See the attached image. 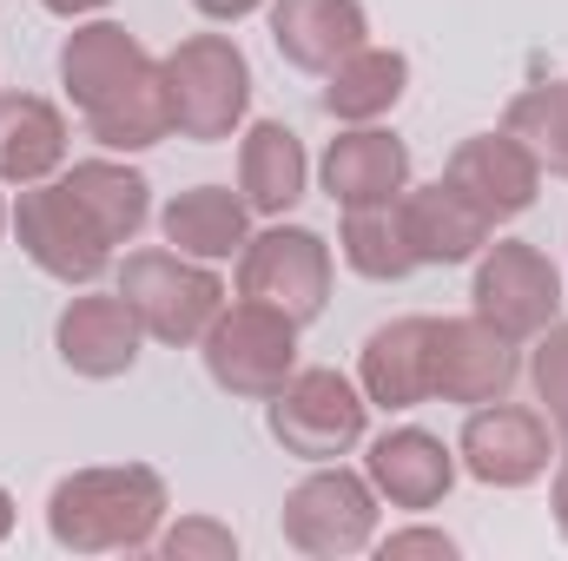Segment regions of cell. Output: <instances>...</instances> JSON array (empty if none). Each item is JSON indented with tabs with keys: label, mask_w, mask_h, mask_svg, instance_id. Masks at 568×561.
I'll use <instances>...</instances> for the list:
<instances>
[{
	"label": "cell",
	"mask_w": 568,
	"mask_h": 561,
	"mask_svg": "<svg viewBox=\"0 0 568 561\" xmlns=\"http://www.w3.org/2000/svg\"><path fill=\"white\" fill-rule=\"evenodd\" d=\"M165 245H179L185 258H232L245 245V198H232L225 185H192L165 205Z\"/></svg>",
	"instance_id": "obj_22"
},
{
	"label": "cell",
	"mask_w": 568,
	"mask_h": 561,
	"mask_svg": "<svg viewBox=\"0 0 568 561\" xmlns=\"http://www.w3.org/2000/svg\"><path fill=\"white\" fill-rule=\"evenodd\" d=\"M7 529H13V496L0 489V542H7Z\"/></svg>",
	"instance_id": "obj_33"
},
{
	"label": "cell",
	"mask_w": 568,
	"mask_h": 561,
	"mask_svg": "<svg viewBox=\"0 0 568 561\" xmlns=\"http://www.w3.org/2000/svg\"><path fill=\"white\" fill-rule=\"evenodd\" d=\"M159 73H165L172 133H185L199 145L232 140V126L245 120V100H252V67L225 33H199V40L172 47Z\"/></svg>",
	"instance_id": "obj_3"
},
{
	"label": "cell",
	"mask_w": 568,
	"mask_h": 561,
	"mask_svg": "<svg viewBox=\"0 0 568 561\" xmlns=\"http://www.w3.org/2000/svg\"><path fill=\"white\" fill-rule=\"evenodd\" d=\"M429 330L436 317H397L364 344V397L377 410H417L429 397Z\"/></svg>",
	"instance_id": "obj_17"
},
{
	"label": "cell",
	"mask_w": 568,
	"mask_h": 561,
	"mask_svg": "<svg viewBox=\"0 0 568 561\" xmlns=\"http://www.w3.org/2000/svg\"><path fill=\"white\" fill-rule=\"evenodd\" d=\"M404 80H410L404 53L357 47L351 60H337V67H331L324 106H331V120H377V113H390V106L404 100Z\"/></svg>",
	"instance_id": "obj_23"
},
{
	"label": "cell",
	"mask_w": 568,
	"mask_h": 561,
	"mask_svg": "<svg viewBox=\"0 0 568 561\" xmlns=\"http://www.w3.org/2000/svg\"><path fill=\"white\" fill-rule=\"evenodd\" d=\"M516 384V337L483 317H449L429 330V397L449 404H496Z\"/></svg>",
	"instance_id": "obj_11"
},
{
	"label": "cell",
	"mask_w": 568,
	"mask_h": 561,
	"mask_svg": "<svg viewBox=\"0 0 568 561\" xmlns=\"http://www.w3.org/2000/svg\"><path fill=\"white\" fill-rule=\"evenodd\" d=\"M404 178H410V152L390 140V133H344L324 152V192L337 205H384V198H404Z\"/></svg>",
	"instance_id": "obj_19"
},
{
	"label": "cell",
	"mask_w": 568,
	"mask_h": 561,
	"mask_svg": "<svg viewBox=\"0 0 568 561\" xmlns=\"http://www.w3.org/2000/svg\"><path fill=\"white\" fill-rule=\"evenodd\" d=\"M344 265L364 272V278H404L417 265L410 232H404V198L344 205Z\"/></svg>",
	"instance_id": "obj_24"
},
{
	"label": "cell",
	"mask_w": 568,
	"mask_h": 561,
	"mask_svg": "<svg viewBox=\"0 0 568 561\" xmlns=\"http://www.w3.org/2000/svg\"><path fill=\"white\" fill-rule=\"evenodd\" d=\"M377 555H384V561H397V555H436V561H449V555H456V542H449V536H436V529H404V536H390Z\"/></svg>",
	"instance_id": "obj_29"
},
{
	"label": "cell",
	"mask_w": 568,
	"mask_h": 561,
	"mask_svg": "<svg viewBox=\"0 0 568 561\" xmlns=\"http://www.w3.org/2000/svg\"><path fill=\"white\" fill-rule=\"evenodd\" d=\"M503 133H516V140L536 152V165H549V172L568 178V80L562 86L523 93V100L509 106V126H503Z\"/></svg>",
	"instance_id": "obj_26"
},
{
	"label": "cell",
	"mask_w": 568,
	"mask_h": 561,
	"mask_svg": "<svg viewBox=\"0 0 568 561\" xmlns=\"http://www.w3.org/2000/svg\"><path fill=\"white\" fill-rule=\"evenodd\" d=\"M239 290L252 304H272L291 324H311L324 310V290H331V252L317 232H297V225H272L265 238L245 245V272Z\"/></svg>",
	"instance_id": "obj_9"
},
{
	"label": "cell",
	"mask_w": 568,
	"mask_h": 561,
	"mask_svg": "<svg viewBox=\"0 0 568 561\" xmlns=\"http://www.w3.org/2000/svg\"><path fill=\"white\" fill-rule=\"evenodd\" d=\"M536 390L549 404V422H562L568 436V324H549L536 344Z\"/></svg>",
	"instance_id": "obj_27"
},
{
	"label": "cell",
	"mask_w": 568,
	"mask_h": 561,
	"mask_svg": "<svg viewBox=\"0 0 568 561\" xmlns=\"http://www.w3.org/2000/svg\"><path fill=\"white\" fill-rule=\"evenodd\" d=\"M443 185H456V192H463L489 225H496V218H516V212H529V205H536L542 165H536V152L516 140V133H483V140L456 145V159H449Z\"/></svg>",
	"instance_id": "obj_13"
},
{
	"label": "cell",
	"mask_w": 568,
	"mask_h": 561,
	"mask_svg": "<svg viewBox=\"0 0 568 561\" xmlns=\"http://www.w3.org/2000/svg\"><path fill=\"white\" fill-rule=\"evenodd\" d=\"M239 185H245V205L252 212H265V218L291 212L304 198V145H297V133L278 126V120L252 126L245 133V152H239Z\"/></svg>",
	"instance_id": "obj_21"
},
{
	"label": "cell",
	"mask_w": 568,
	"mask_h": 561,
	"mask_svg": "<svg viewBox=\"0 0 568 561\" xmlns=\"http://www.w3.org/2000/svg\"><path fill=\"white\" fill-rule=\"evenodd\" d=\"M364 7L357 0H272V40L291 67L304 73H331L337 60H351L364 47Z\"/></svg>",
	"instance_id": "obj_15"
},
{
	"label": "cell",
	"mask_w": 568,
	"mask_h": 561,
	"mask_svg": "<svg viewBox=\"0 0 568 561\" xmlns=\"http://www.w3.org/2000/svg\"><path fill=\"white\" fill-rule=\"evenodd\" d=\"M120 297L133 304V317L159 344H192L225 310V284L212 272H199V265H185V252H140V258H126Z\"/></svg>",
	"instance_id": "obj_5"
},
{
	"label": "cell",
	"mask_w": 568,
	"mask_h": 561,
	"mask_svg": "<svg viewBox=\"0 0 568 561\" xmlns=\"http://www.w3.org/2000/svg\"><path fill=\"white\" fill-rule=\"evenodd\" d=\"M199 13H212V20H245L252 7H265V0H192Z\"/></svg>",
	"instance_id": "obj_30"
},
{
	"label": "cell",
	"mask_w": 568,
	"mask_h": 561,
	"mask_svg": "<svg viewBox=\"0 0 568 561\" xmlns=\"http://www.w3.org/2000/svg\"><path fill=\"white\" fill-rule=\"evenodd\" d=\"M556 304H562V278L536 245H523V238L489 245V258L476 265V317L483 324H496L503 337H536L556 324Z\"/></svg>",
	"instance_id": "obj_10"
},
{
	"label": "cell",
	"mask_w": 568,
	"mask_h": 561,
	"mask_svg": "<svg viewBox=\"0 0 568 561\" xmlns=\"http://www.w3.org/2000/svg\"><path fill=\"white\" fill-rule=\"evenodd\" d=\"M291 357H297V324L284 310H272V304H252V297L219 310L212 330H205V370L232 397L272 404L291 384Z\"/></svg>",
	"instance_id": "obj_4"
},
{
	"label": "cell",
	"mask_w": 568,
	"mask_h": 561,
	"mask_svg": "<svg viewBox=\"0 0 568 561\" xmlns=\"http://www.w3.org/2000/svg\"><path fill=\"white\" fill-rule=\"evenodd\" d=\"M40 7H47V13H67V20H73V13H93V7H106V0H40Z\"/></svg>",
	"instance_id": "obj_32"
},
{
	"label": "cell",
	"mask_w": 568,
	"mask_h": 561,
	"mask_svg": "<svg viewBox=\"0 0 568 561\" xmlns=\"http://www.w3.org/2000/svg\"><path fill=\"white\" fill-rule=\"evenodd\" d=\"M13 232H20L27 258H33L40 272H53L60 284H93L100 272H106V258H113L106 232L87 218V205L67 192V178H60V185H33V192H20V205H13Z\"/></svg>",
	"instance_id": "obj_8"
},
{
	"label": "cell",
	"mask_w": 568,
	"mask_h": 561,
	"mask_svg": "<svg viewBox=\"0 0 568 561\" xmlns=\"http://www.w3.org/2000/svg\"><path fill=\"white\" fill-rule=\"evenodd\" d=\"M60 80L80 106V120L93 126V140L113 145V152H140L159 145L172 133V106H165V73L145 60V47L100 20V27H80L60 53Z\"/></svg>",
	"instance_id": "obj_1"
},
{
	"label": "cell",
	"mask_w": 568,
	"mask_h": 561,
	"mask_svg": "<svg viewBox=\"0 0 568 561\" xmlns=\"http://www.w3.org/2000/svg\"><path fill=\"white\" fill-rule=\"evenodd\" d=\"M404 232H410V252L417 265H463L489 245V218L456 192V185H424L404 198Z\"/></svg>",
	"instance_id": "obj_18"
},
{
	"label": "cell",
	"mask_w": 568,
	"mask_h": 561,
	"mask_svg": "<svg viewBox=\"0 0 568 561\" xmlns=\"http://www.w3.org/2000/svg\"><path fill=\"white\" fill-rule=\"evenodd\" d=\"M165 516V482L152 469H80L53 489L47 529L73 555H113V549H145Z\"/></svg>",
	"instance_id": "obj_2"
},
{
	"label": "cell",
	"mask_w": 568,
	"mask_h": 561,
	"mask_svg": "<svg viewBox=\"0 0 568 561\" xmlns=\"http://www.w3.org/2000/svg\"><path fill=\"white\" fill-rule=\"evenodd\" d=\"M0 225H7V205H0Z\"/></svg>",
	"instance_id": "obj_34"
},
{
	"label": "cell",
	"mask_w": 568,
	"mask_h": 561,
	"mask_svg": "<svg viewBox=\"0 0 568 561\" xmlns=\"http://www.w3.org/2000/svg\"><path fill=\"white\" fill-rule=\"evenodd\" d=\"M67 192L87 205V218L106 232V245H126L145 225V178L126 165H106V159H87L67 172Z\"/></svg>",
	"instance_id": "obj_25"
},
{
	"label": "cell",
	"mask_w": 568,
	"mask_h": 561,
	"mask_svg": "<svg viewBox=\"0 0 568 561\" xmlns=\"http://www.w3.org/2000/svg\"><path fill=\"white\" fill-rule=\"evenodd\" d=\"M556 442H549V422L536 410H516V404H489L463 422V469L489 489H523L549 469Z\"/></svg>",
	"instance_id": "obj_12"
},
{
	"label": "cell",
	"mask_w": 568,
	"mask_h": 561,
	"mask_svg": "<svg viewBox=\"0 0 568 561\" xmlns=\"http://www.w3.org/2000/svg\"><path fill=\"white\" fill-rule=\"evenodd\" d=\"M556 529L568 542V449H562V469H556Z\"/></svg>",
	"instance_id": "obj_31"
},
{
	"label": "cell",
	"mask_w": 568,
	"mask_h": 561,
	"mask_svg": "<svg viewBox=\"0 0 568 561\" xmlns=\"http://www.w3.org/2000/svg\"><path fill=\"white\" fill-rule=\"evenodd\" d=\"M364 469H371V489L390 496L397 509H436L449 496V482H456V462H449L443 436H429V429H390V436H377L371 456H364Z\"/></svg>",
	"instance_id": "obj_16"
},
{
	"label": "cell",
	"mask_w": 568,
	"mask_h": 561,
	"mask_svg": "<svg viewBox=\"0 0 568 561\" xmlns=\"http://www.w3.org/2000/svg\"><path fill=\"white\" fill-rule=\"evenodd\" d=\"M284 542L297 555H364L377 542V496L351 469H324L284 496Z\"/></svg>",
	"instance_id": "obj_6"
},
{
	"label": "cell",
	"mask_w": 568,
	"mask_h": 561,
	"mask_svg": "<svg viewBox=\"0 0 568 561\" xmlns=\"http://www.w3.org/2000/svg\"><path fill=\"white\" fill-rule=\"evenodd\" d=\"M364 410L371 404L357 397L351 377H337V370H297L272 397V436L291 456H304V462H331V456L357 449Z\"/></svg>",
	"instance_id": "obj_7"
},
{
	"label": "cell",
	"mask_w": 568,
	"mask_h": 561,
	"mask_svg": "<svg viewBox=\"0 0 568 561\" xmlns=\"http://www.w3.org/2000/svg\"><path fill=\"white\" fill-rule=\"evenodd\" d=\"M159 549L172 561H239V536L219 529V522H179Z\"/></svg>",
	"instance_id": "obj_28"
},
{
	"label": "cell",
	"mask_w": 568,
	"mask_h": 561,
	"mask_svg": "<svg viewBox=\"0 0 568 561\" xmlns=\"http://www.w3.org/2000/svg\"><path fill=\"white\" fill-rule=\"evenodd\" d=\"M67 159V120L33 93H0V178L40 185Z\"/></svg>",
	"instance_id": "obj_20"
},
{
	"label": "cell",
	"mask_w": 568,
	"mask_h": 561,
	"mask_svg": "<svg viewBox=\"0 0 568 561\" xmlns=\"http://www.w3.org/2000/svg\"><path fill=\"white\" fill-rule=\"evenodd\" d=\"M140 317H133V304L126 297H73L67 310H60V357H67V370H80V377H120V370H133V357H140Z\"/></svg>",
	"instance_id": "obj_14"
}]
</instances>
